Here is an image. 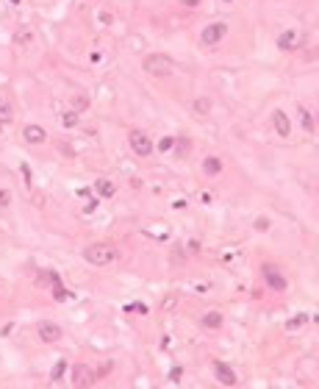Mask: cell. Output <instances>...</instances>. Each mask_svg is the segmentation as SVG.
<instances>
[{
	"label": "cell",
	"mask_w": 319,
	"mask_h": 389,
	"mask_svg": "<svg viewBox=\"0 0 319 389\" xmlns=\"http://www.w3.org/2000/svg\"><path fill=\"white\" fill-rule=\"evenodd\" d=\"M84 258L89 264H97V267H105V264H111L117 258V250L111 245H103V242H97V245H89L84 250Z\"/></svg>",
	"instance_id": "6da1fadb"
},
{
	"label": "cell",
	"mask_w": 319,
	"mask_h": 389,
	"mask_svg": "<svg viewBox=\"0 0 319 389\" xmlns=\"http://www.w3.org/2000/svg\"><path fill=\"white\" fill-rule=\"evenodd\" d=\"M145 73H150V75H169L175 70V61L167 56V53H153V56H147L145 58Z\"/></svg>",
	"instance_id": "7a4b0ae2"
},
{
	"label": "cell",
	"mask_w": 319,
	"mask_h": 389,
	"mask_svg": "<svg viewBox=\"0 0 319 389\" xmlns=\"http://www.w3.org/2000/svg\"><path fill=\"white\" fill-rule=\"evenodd\" d=\"M128 142H131V150L136 153V156H153V139L147 137L145 131H131L128 134Z\"/></svg>",
	"instance_id": "3957f363"
},
{
	"label": "cell",
	"mask_w": 319,
	"mask_h": 389,
	"mask_svg": "<svg viewBox=\"0 0 319 389\" xmlns=\"http://www.w3.org/2000/svg\"><path fill=\"white\" fill-rule=\"evenodd\" d=\"M225 34H228V25H225V22H211V25H205V28H203L200 39H203V45L214 48V45H220L222 39H225Z\"/></svg>",
	"instance_id": "277c9868"
},
{
	"label": "cell",
	"mask_w": 319,
	"mask_h": 389,
	"mask_svg": "<svg viewBox=\"0 0 319 389\" xmlns=\"http://www.w3.org/2000/svg\"><path fill=\"white\" fill-rule=\"evenodd\" d=\"M261 273H264V281H267L269 289H275V292H283V289H286V278H283V275L277 273L275 264H264Z\"/></svg>",
	"instance_id": "5b68a950"
},
{
	"label": "cell",
	"mask_w": 319,
	"mask_h": 389,
	"mask_svg": "<svg viewBox=\"0 0 319 389\" xmlns=\"http://www.w3.org/2000/svg\"><path fill=\"white\" fill-rule=\"evenodd\" d=\"M94 384V373L86 364H75L73 367V386H78V389H84V386H92Z\"/></svg>",
	"instance_id": "8992f818"
},
{
	"label": "cell",
	"mask_w": 319,
	"mask_h": 389,
	"mask_svg": "<svg viewBox=\"0 0 319 389\" xmlns=\"http://www.w3.org/2000/svg\"><path fill=\"white\" fill-rule=\"evenodd\" d=\"M61 326H56V322H50V320H42L39 322V339L42 342H58L61 339Z\"/></svg>",
	"instance_id": "52a82bcc"
},
{
	"label": "cell",
	"mask_w": 319,
	"mask_h": 389,
	"mask_svg": "<svg viewBox=\"0 0 319 389\" xmlns=\"http://www.w3.org/2000/svg\"><path fill=\"white\" fill-rule=\"evenodd\" d=\"M272 128L277 137H289L292 134V122H289V117L283 111H272Z\"/></svg>",
	"instance_id": "ba28073f"
},
{
	"label": "cell",
	"mask_w": 319,
	"mask_h": 389,
	"mask_svg": "<svg viewBox=\"0 0 319 389\" xmlns=\"http://www.w3.org/2000/svg\"><path fill=\"white\" fill-rule=\"evenodd\" d=\"M22 137H25L28 145H42L47 139V131L42 125H25V131H22Z\"/></svg>",
	"instance_id": "9c48e42d"
},
{
	"label": "cell",
	"mask_w": 319,
	"mask_h": 389,
	"mask_svg": "<svg viewBox=\"0 0 319 389\" xmlns=\"http://www.w3.org/2000/svg\"><path fill=\"white\" fill-rule=\"evenodd\" d=\"M214 373H217V378H220L225 386H236V373L228 367V364L217 362V364H214Z\"/></svg>",
	"instance_id": "30bf717a"
},
{
	"label": "cell",
	"mask_w": 319,
	"mask_h": 389,
	"mask_svg": "<svg viewBox=\"0 0 319 389\" xmlns=\"http://www.w3.org/2000/svg\"><path fill=\"white\" fill-rule=\"evenodd\" d=\"M203 173H205V175H220V173H222V161H220L217 156H205Z\"/></svg>",
	"instance_id": "8fae6325"
},
{
	"label": "cell",
	"mask_w": 319,
	"mask_h": 389,
	"mask_svg": "<svg viewBox=\"0 0 319 389\" xmlns=\"http://www.w3.org/2000/svg\"><path fill=\"white\" fill-rule=\"evenodd\" d=\"M203 326L205 328H220L222 326V314L220 311H208V314H203Z\"/></svg>",
	"instance_id": "7c38bea8"
},
{
	"label": "cell",
	"mask_w": 319,
	"mask_h": 389,
	"mask_svg": "<svg viewBox=\"0 0 319 389\" xmlns=\"http://www.w3.org/2000/svg\"><path fill=\"white\" fill-rule=\"evenodd\" d=\"M64 373H67V362H64V359H58V362L53 364V370H50V381H61Z\"/></svg>",
	"instance_id": "4fadbf2b"
},
{
	"label": "cell",
	"mask_w": 319,
	"mask_h": 389,
	"mask_svg": "<svg viewBox=\"0 0 319 389\" xmlns=\"http://www.w3.org/2000/svg\"><path fill=\"white\" fill-rule=\"evenodd\" d=\"M277 48H280V50H292V48H297V45H294V34H292V31L280 34V39H277Z\"/></svg>",
	"instance_id": "5bb4252c"
},
{
	"label": "cell",
	"mask_w": 319,
	"mask_h": 389,
	"mask_svg": "<svg viewBox=\"0 0 319 389\" xmlns=\"http://www.w3.org/2000/svg\"><path fill=\"white\" fill-rule=\"evenodd\" d=\"M61 125L64 128H75V125H78V111H64V114H61Z\"/></svg>",
	"instance_id": "9a60e30c"
},
{
	"label": "cell",
	"mask_w": 319,
	"mask_h": 389,
	"mask_svg": "<svg viewBox=\"0 0 319 389\" xmlns=\"http://www.w3.org/2000/svg\"><path fill=\"white\" fill-rule=\"evenodd\" d=\"M194 111H197V114H208V111H211V100L208 98H197V100H194Z\"/></svg>",
	"instance_id": "2e32d148"
},
{
	"label": "cell",
	"mask_w": 319,
	"mask_h": 389,
	"mask_svg": "<svg viewBox=\"0 0 319 389\" xmlns=\"http://www.w3.org/2000/svg\"><path fill=\"white\" fill-rule=\"evenodd\" d=\"M97 192H100V198H111L114 195V184L111 181H97Z\"/></svg>",
	"instance_id": "e0dca14e"
},
{
	"label": "cell",
	"mask_w": 319,
	"mask_h": 389,
	"mask_svg": "<svg viewBox=\"0 0 319 389\" xmlns=\"http://www.w3.org/2000/svg\"><path fill=\"white\" fill-rule=\"evenodd\" d=\"M305 322H308V314H297V317H292V320L286 322V331H294V328L305 326Z\"/></svg>",
	"instance_id": "ac0fdd59"
},
{
	"label": "cell",
	"mask_w": 319,
	"mask_h": 389,
	"mask_svg": "<svg viewBox=\"0 0 319 389\" xmlns=\"http://www.w3.org/2000/svg\"><path fill=\"white\" fill-rule=\"evenodd\" d=\"M11 120V106L6 98H0V122H9Z\"/></svg>",
	"instance_id": "d6986e66"
},
{
	"label": "cell",
	"mask_w": 319,
	"mask_h": 389,
	"mask_svg": "<svg viewBox=\"0 0 319 389\" xmlns=\"http://www.w3.org/2000/svg\"><path fill=\"white\" fill-rule=\"evenodd\" d=\"M303 128H305L308 134H314V117H311L308 111H303Z\"/></svg>",
	"instance_id": "ffe728a7"
},
{
	"label": "cell",
	"mask_w": 319,
	"mask_h": 389,
	"mask_svg": "<svg viewBox=\"0 0 319 389\" xmlns=\"http://www.w3.org/2000/svg\"><path fill=\"white\" fill-rule=\"evenodd\" d=\"M75 109H89V98H84V95H78V98H75Z\"/></svg>",
	"instance_id": "44dd1931"
},
{
	"label": "cell",
	"mask_w": 319,
	"mask_h": 389,
	"mask_svg": "<svg viewBox=\"0 0 319 389\" xmlns=\"http://www.w3.org/2000/svg\"><path fill=\"white\" fill-rule=\"evenodd\" d=\"M172 145H175V139H172V137H164L161 142H158V150H169Z\"/></svg>",
	"instance_id": "7402d4cb"
},
{
	"label": "cell",
	"mask_w": 319,
	"mask_h": 389,
	"mask_svg": "<svg viewBox=\"0 0 319 389\" xmlns=\"http://www.w3.org/2000/svg\"><path fill=\"white\" fill-rule=\"evenodd\" d=\"M125 311H136V314H147V306H145V303H133V306H128Z\"/></svg>",
	"instance_id": "603a6c76"
},
{
	"label": "cell",
	"mask_w": 319,
	"mask_h": 389,
	"mask_svg": "<svg viewBox=\"0 0 319 389\" xmlns=\"http://www.w3.org/2000/svg\"><path fill=\"white\" fill-rule=\"evenodd\" d=\"M267 228H269V220H267V217H258V220H256V231H267Z\"/></svg>",
	"instance_id": "cb8c5ba5"
},
{
	"label": "cell",
	"mask_w": 319,
	"mask_h": 389,
	"mask_svg": "<svg viewBox=\"0 0 319 389\" xmlns=\"http://www.w3.org/2000/svg\"><path fill=\"white\" fill-rule=\"evenodd\" d=\"M186 147H189V142H186V139H178V150H175V156H181V158H183V153H186Z\"/></svg>",
	"instance_id": "d4e9b609"
},
{
	"label": "cell",
	"mask_w": 319,
	"mask_h": 389,
	"mask_svg": "<svg viewBox=\"0 0 319 389\" xmlns=\"http://www.w3.org/2000/svg\"><path fill=\"white\" fill-rule=\"evenodd\" d=\"M9 203H11V195L6 189H0V206H9Z\"/></svg>",
	"instance_id": "484cf974"
},
{
	"label": "cell",
	"mask_w": 319,
	"mask_h": 389,
	"mask_svg": "<svg viewBox=\"0 0 319 389\" xmlns=\"http://www.w3.org/2000/svg\"><path fill=\"white\" fill-rule=\"evenodd\" d=\"M17 42H22V45H25V42H31V31H22V34H17Z\"/></svg>",
	"instance_id": "4316f807"
},
{
	"label": "cell",
	"mask_w": 319,
	"mask_h": 389,
	"mask_svg": "<svg viewBox=\"0 0 319 389\" xmlns=\"http://www.w3.org/2000/svg\"><path fill=\"white\" fill-rule=\"evenodd\" d=\"M181 373H183V370H181V367H175L172 373H169V378H172V381H178V378H181Z\"/></svg>",
	"instance_id": "83f0119b"
},
{
	"label": "cell",
	"mask_w": 319,
	"mask_h": 389,
	"mask_svg": "<svg viewBox=\"0 0 319 389\" xmlns=\"http://www.w3.org/2000/svg\"><path fill=\"white\" fill-rule=\"evenodd\" d=\"M183 6H200V0H183Z\"/></svg>",
	"instance_id": "f1b7e54d"
},
{
	"label": "cell",
	"mask_w": 319,
	"mask_h": 389,
	"mask_svg": "<svg viewBox=\"0 0 319 389\" xmlns=\"http://www.w3.org/2000/svg\"><path fill=\"white\" fill-rule=\"evenodd\" d=\"M225 3H233V0H225Z\"/></svg>",
	"instance_id": "f546056e"
}]
</instances>
